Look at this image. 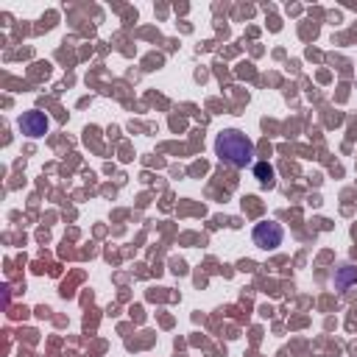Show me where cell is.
Wrapping results in <instances>:
<instances>
[{"label": "cell", "mask_w": 357, "mask_h": 357, "mask_svg": "<svg viewBox=\"0 0 357 357\" xmlns=\"http://www.w3.org/2000/svg\"><path fill=\"white\" fill-rule=\"evenodd\" d=\"M20 129H23V134H28V137H42V134H48V129H51V121L45 117V112H26L23 117H20Z\"/></svg>", "instance_id": "3"}, {"label": "cell", "mask_w": 357, "mask_h": 357, "mask_svg": "<svg viewBox=\"0 0 357 357\" xmlns=\"http://www.w3.org/2000/svg\"><path fill=\"white\" fill-rule=\"evenodd\" d=\"M254 176L260 184H274V168L268 162H257L254 165Z\"/></svg>", "instance_id": "5"}, {"label": "cell", "mask_w": 357, "mask_h": 357, "mask_svg": "<svg viewBox=\"0 0 357 357\" xmlns=\"http://www.w3.org/2000/svg\"><path fill=\"white\" fill-rule=\"evenodd\" d=\"M254 246L257 249H263V252H274V249H279L282 246V241H285V229L279 226V223H274V220H263V223H257L254 226Z\"/></svg>", "instance_id": "2"}, {"label": "cell", "mask_w": 357, "mask_h": 357, "mask_svg": "<svg viewBox=\"0 0 357 357\" xmlns=\"http://www.w3.org/2000/svg\"><path fill=\"white\" fill-rule=\"evenodd\" d=\"M215 154L232 168H246L254 162V143L237 129H223L215 137Z\"/></svg>", "instance_id": "1"}, {"label": "cell", "mask_w": 357, "mask_h": 357, "mask_svg": "<svg viewBox=\"0 0 357 357\" xmlns=\"http://www.w3.org/2000/svg\"><path fill=\"white\" fill-rule=\"evenodd\" d=\"M351 282H357V268H351V265H346V268H340V274L335 277V285L340 288V290H346Z\"/></svg>", "instance_id": "4"}]
</instances>
